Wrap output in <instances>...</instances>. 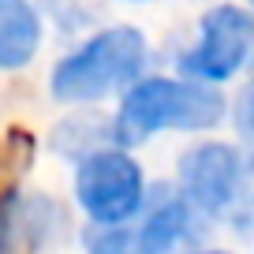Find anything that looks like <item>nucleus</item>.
I'll return each mask as SVG.
<instances>
[{
	"mask_svg": "<svg viewBox=\"0 0 254 254\" xmlns=\"http://www.w3.org/2000/svg\"><path fill=\"white\" fill-rule=\"evenodd\" d=\"M228 120V97L221 86L187 75H142L120 94L109 131L112 146L135 150L165 131H213Z\"/></svg>",
	"mask_w": 254,
	"mask_h": 254,
	"instance_id": "f257e3e1",
	"label": "nucleus"
},
{
	"mask_svg": "<svg viewBox=\"0 0 254 254\" xmlns=\"http://www.w3.org/2000/svg\"><path fill=\"white\" fill-rule=\"evenodd\" d=\"M150 67V41L138 26H105L64 53L49 71V94L56 105H101L120 97Z\"/></svg>",
	"mask_w": 254,
	"mask_h": 254,
	"instance_id": "f03ea898",
	"label": "nucleus"
},
{
	"mask_svg": "<svg viewBox=\"0 0 254 254\" xmlns=\"http://www.w3.org/2000/svg\"><path fill=\"white\" fill-rule=\"evenodd\" d=\"M146 168L124 146H97L94 153L75 161L71 194L79 213L94 228H120L138 217L146 202Z\"/></svg>",
	"mask_w": 254,
	"mask_h": 254,
	"instance_id": "7ed1b4c3",
	"label": "nucleus"
},
{
	"mask_svg": "<svg viewBox=\"0 0 254 254\" xmlns=\"http://www.w3.org/2000/svg\"><path fill=\"white\" fill-rule=\"evenodd\" d=\"M247 153L232 142H194L176 161V190L202 221H228L247 198Z\"/></svg>",
	"mask_w": 254,
	"mask_h": 254,
	"instance_id": "20e7f679",
	"label": "nucleus"
},
{
	"mask_svg": "<svg viewBox=\"0 0 254 254\" xmlns=\"http://www.w3.org/2000/svg\"><path fill=\"white\" fill-rule=\"evenodd\" d=\"M254 64V11L243 4H213L198 19V34L176 56L187 79L224 86Z\"/></svg>",
	"mask_w": 254,
	"mask_h": 254,
	"instance_id": "39448f33",
	"label": "nucleus"
},
{
	"mask_svg": "<svg viewBox=\"0 0 254 254\" xmlns=\"http://www.w3.org/2000/svg\"><path fill=\"white\" fill-rule=\"evenodd\" d=\"M135 254H180L190 239L198 236L202 217L187 206L176 183H153L146 190V202L131 224Z\"/></svg>",
	"mask_w": 254,
	"mask_h": 254,
	"instance_id": "423d86ee",
	"label": "nucleus"
},
{
	"mask_svg": "<svg viewBox=\"0 0 254 254\" xmlns=\"http://www.w3.org/2000/svg\"><path fill=\"white\" fill-rule=\"evenodd\" d=\"M45 45V19L34 0H0V71H23Z\"/></svg>",
	"mask_w": 254,
	"mask_h": 254,
	"instance_id": "0eeeda50",
	"label": "nucleus"
},
{
	"mask_svg": "<svg viewBox=\"0 0 254 254\" xmlns=\"http://www.w3.org/2000/svg\"><path fill=\"white\" fill-rule=\"evenodd\" d=\"M23 224H19V190L0 194V254L23 251Z\"/></svg>",
	"mask_w": 254,
	"mask_h": 254,
	"instance_id": "6e6552de",
	"label": "nucleus"
},
{
	"mask_svg": "<svg viewBox=\"0 0 254 254\" xmlns=\"http://www.w3.org/2000/svg\"><path fill=\"white\" fill-rule=\"evenodd\" d=\"M228 109H232V124H236V135L243 138L247 150H254V75L243 82V90L236 94V101H232Z\"/></svg>",
	"mask_w": 254,
	"mask_h": 254,
	"instance_id": "1a4fd4ad",
	"label": "nucleus"
},
{
	"mask_svg": "<svg viewBox=\"0 0 254 254\" xmlns=\"http://www.w3.org/2000/svg\"><path fill=\"white\" fill-rule=\"evenodd\" d=\"M180 254H232V251H221V247H190V251H180Z\"/></svg>",
	"mask_w": 254,
	"mask_h": 254,
	"instance_id": "9d476101",
	"label": "nucleus"
},
{
	"mask_svg": "<svg viewBox=\"0 0 254 254\" xmlns=\"http://www.w3.org/2000/svg\"><path fill=\"white\" fill-rule=\"evenodd\" d=\"M127 4H150V0H127Z\"/></svg>",
	"mask_w": 254,
	"mask_h": 254,
	"instance_id": "9b49d317",
	"label": "nucleus"
},
{
	"mask_svg": "<svg viewBox=\"0 0 254 254\" xmlns=\"http://www.w3.org/2000/svg\"><path fill=\"white\" fill-rule=\"evenodd\" d=\"M247 4H251V8H254V0H247Z\"/></svg>",
	"mask_w": 254,
	"mask_h": 254,
	"instance_id": "f8f14e48",
	"label": "nucleus"
}]
</instances>
